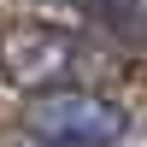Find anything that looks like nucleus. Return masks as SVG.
Instances as JSON below:
<instances>
[{
    "mask_svg": "<svg viewBox=\"0 0 147 147\" xmlns=\"http://www.w3.org/2000/svg\"><path fill=\"white\" fill-rule=\"evenodd\" d=\"M24 129L47 147H106L129 129V118H124V106L100 100V94L71 88V94H41L24 118Z\"/></svg>",
    "mask_w": 147,
    "mask_h": 147,
    "instance_id": "obj_1",
    "label": "nucleus"
},
{
    "mask_svg": "<svg viewBox=\"0 0 147 147\" xmlns=\"http://www.w3.org/2000/svg\"><path fill=\"white\" fill-rule=\"evenodd\" d=\"M65 53H71V47L59 41V35L24 30V35H12V41H6V71H12L18 82H47V77L65 71Z\"/></svg>",
    "mask_w": 147,
    "mask_h": 147,
    "instance_id": "obj_2",
    "label": "nucleus"
},
{
    "mask_svg": "<svg viewBox=\"0 0 147 147\" xmlns=\"http://www.w3.org/2000/svg\"><path fill=\"white\" fill-rule=\"evenodd\" d=\"M112 12H124V18H147V0H106Z\"/></svg>",
    "mask_w": 147,
    "mask_h": 147,
    "instance_id": "obj_3",
    "label": "nucleus"
}]
</instances>
